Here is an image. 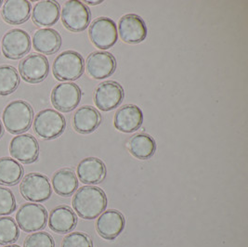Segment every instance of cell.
Segmentation results:
<instances>
[{"mask_svg": "<svg viewBox=\"0 0 248 247\" xmlns=\"http://www.w3.org/2000/svg\"><path fill=\"white\" fill-rule=\"evenodd\" d=\"M23 176V168L15 159L0 158V185L14 186L21 181Z\"/></svg>", "mask_w": 248, "mask_h": 247, "instance_id": "obj_26", "label": "cell"}, {"mask_svg": "<svg viewBox=\"0 0 248 247\" xmlns=\"http://www.w3.org/2000/svg\"><path fill=\"white\" fill-rule=\"evenodd\" d=\"M19 236V227L12 217H0V245H9L15 243Z\"/></svg>", "mask_w": 248, "mask_h": 247, "instance_id": "obj_28", "label": "cell"}, {"mask_svg": "<svg viewBox=\"0 0 248 247\" xmlns=\"http://www.w3.org/2000/svg\"><path fill=\"white\" fill-rule=\"evenodd\" d=\"M16 223L25 232L43 230L47 221V211L38 203H23L16 213Z\"/></svg>", "mask_w": 248, "mask_h": 247, "instance_id": "obj_6", "label": "cell"}, {"mask_svg": "<svg viewBox=\"0 0 248 247\" xmlns=\"http://www.w3.org/2000/svg\"><path fill=\"white\" fill-rule=\"evenodd\" d=\"M34 110L27 101L18 100L9 103L2 113V121L11 134H22L33 122Z\"/></svg>", "mask_w": 248, "mask_h": 247, "instance_id": "obj_2", "label": "cell"}, {"mask_svg": "<svg viewBox=\"0 0 248 247\" xmlns=\"http://www.w3.org/2000/svg\"><path fill=\"white\" fill-rule=\"evenodd\" d=\"M53 75L60 81H75L85 71V61L75 50H66L56 57L52 65Z\"/></svg>", "mask_w": 248, "mask_h": 247, "instance_id": "obj_3", "label": "cell"}, {"mask_svg": "<svg viewBox=\"0 0 248 247\" xmlns=\"http://www.w3.org/2000/svg\"><path fill=\"white\" fill-rule=\"evenodd\" d=\"M91 20L90 9L81 1H67L62 11V21L68 30L82 32L87 29Z\"/></svg>", "mask_w": 248, "mask_h": 247, "instance_id": "obj_7", "label": "cell"}, {"mask_svg": "<svg viewBox=\"0 0 248 247\" xmlns=\"http://www.w3.org/2000/svg\"><path fill=\"white\" fill-rule=\"evenodd\" d=\"M19 73L27 83H40L46 78L49 73L48 60L41 54L28 55L19 63Z\"/></svg>", "mask_w": 248, "mask_h": 247, "instance_id": "obj_12", "label": "cell"}, {"mask_svg": "<svg viewBox=\"0 0 248 247\" xmlns=\"http://www.w3.org/2000/svg\"><path fill=\"white\" fill-rule=\"evenodd\" d=\"M2 3H3V1H2V0H0V7H1V5H2Z\"/></svg>", "mask_w": 248, "mask_h": 247, "instance_id": "obj_35", "label": "cell"}, {"mask_svg": "<svg viewBox=\"0 0 248 247\" xmlns=\"http://www.w3.org/2000/svg\"><path fill=\"white\" fill-rule=\"evenodd\" d=\"M65 127V117L53 109L40 111L34 117V132L46 140L54 139L60 137L64 132Z\"/></svg>", "mask_w": 248, "mask_h": 247, "instance_id": "obj_4", "label": "cell"}, {"mask_svg": "<svg viewBox=\"0 0 248 247\" xmlns=\"http://www.w3.org/2000/svg\"><path fill=\"white\" fill-rule=\"evenodd\" d=\"M16 199L10 189L0 187V216H8L16 210Z\"/></svg>", "mask_w": 248, "mask_h": 247, "instance_id": "obj_30", "label": "cell"}, {"mask_svg": "<svg viewBox=\"0 0 248 247\" xmlns=\"http://www.w3.org/2000/svg\"><path fill=\"white\" fill-rule=\"evenodd\" d=\"M123 87L115 81H105L99 85L94 95L96 106L103 112L112 111L124 101Z\"/></svg>", "mask_w": 248, "mask_h": 247, "instance_id": "obj_10", "label": "cell"}, {"mask_svg": "<svg viewBox=\"0 0 248 247\" xmlns=\"http://www.w3.org/2000/svg\"><path fill=\"white\" fill-rule=\"evenodd\" d=\"M60 11V5L56 1H40L34 5L32 20L38 26H51L59 21Z\"/></svg>", "mask_w": 248, "mask_h": 247, "instance_id": "obj_23", "label": "cell"}, {"mask_svg": "<svg viewBox=\"0 0 248 247\" xmlns=\"http://www.w3.org/2000/svg\"><path fill=\"white\" fill-rule=\"evenodd\" d=\"M86 68L92 78L110 77L116 70V60L110 52L96 51L88 57Z\"/></svg>", "mask_w": 248, "mask_h": 247, "instance_id": "obj_15", "label": "cell"}, {"mask_svg": "<svg viewBox=\"0 0 248 247\" xmlns=\"http://www.w3.org/2000/svg\"><path fill=\"white\" fill-rule=\"evenodd\" d=\"M82 91L75 83H62L57 85L51 92V103L58 111L69 112L78 106Z\"/></svg>", "mask_w": 248, "mask_h": 247, "instance_id": "obj_11", "label": "cell"}, {"mask_svg": "<svg viewBox=\"0 0 248 247\" xmlns=\"http://www.w3.org/2000/svg\"><path fill=\"white\" fill-rule=\"evenodd\" d=\"M21 82L16 68L11 65L0 66V96H8L18 89Z\"/></svg>", "mask_w": 248, "mask_h": 247, "instance_id": "obj_27", "label": "cell"}, {"mask_svg": "<svg viewBox=\"0 0 248 247\" xmlns=\"http://www.w3.org/2000/svg\"><path fill=\"white\" fill-rule=\"evenodd\" d=\"M32 6L26 0H7L2 8V18L12 25L22 24L30 18Z\"/></svg>", "mask_w": 248, "mask_h": 247, "instance_id": "obj_21", "label": "cell"}, {"mask_svg": "<svg viewBox=\"0 0 248 247\" xmlns=\"http://www.w3.org/2000/svg\"><path fill=\"white\" fill-rule=\"evenodd\" d=\"M30 35L23 29H12L2 38V52L10 60H19L31 49Z\"/></svg>", "mask_w": 248, "mask_h": 247, "instance_id": "obj_8", "label": "cell"}, {"mask_svg": "<svg viewBox=\"0 0 248 247\" xmlns=\"http://www.w3.org/2000/svg\"><path fill=\"white\" fill-rule=\"evenodd\" d=\"M20 192L29 202H43L50 198L52 189L47 177L40 173H29L21 181Z\"/></svg>", "mask_w": 248, "mask_h": 247, "instance_id": "obj_5", "label": "cell"}, {"mask_svg": "<svg viewBox=\"0 0 248 247\" xmlns=\"http://www.w3.org/2000/svg\"><path fill=\"white\" fill-rule=\"evenodd\" d=\"M3 134H4V128H3V125H2L1 121H0V139L2 138Z\"/></svg>", "mask_w": 248, "mask_h": 247, "instance_id": "obj_33", "label": "cell"}, {"mask_svg": "<svg viewBox=\"0 0 248 247\" xmlns=\"http://www.w3.org/2000/svg\"><path fill=\"white\" fill-rule=\"evenodd\" d=\"M102 123L100 112L91 106H83L74 114L73 125L80 134H90L94 132Z\"/></svg>", "mask_w": 248, "mask_h": 247, "instance_id": "obj_20", "label": "cell"}, {"mask_svg": "<svg viewBox=\"0 0 248 247\" xmlns=\"http://www.w3.org/2000/svg\"><path fill=\"white\" fill-rule=\"evenodd\" d=\"M106 167L101 159L88 157L83 159L78 166V176L85 184H99L105 180Z\"/></svg>", "mask_w": 248, "mask_h": 247, "instance_id": "obj_18", "label": "cell"}, {"mask_svg": "<svg viewBox=\"0 0 248 247\" xmlns=\"http://www.w3.org/2000/svg\"><path fill=\"white\" fill-rule=\"evenodd\" d=\"M62 247H93L90 236L83 232H73L64 237Z\"/></svg>", "mask_w": 248, "mask_h": 247, "instance_id": "obj_31", "label": "cell"}, {"mask_svg": "<svg viewBox=\"0 0 248 247\" xmlns=\"http://www.w3.org/2000/svg\"><path fill=\"white\" fill-rule=\"evenodd\" d=\"M86 3L90 4V5H98L102 3V1H86Z\"/></svg>", "mask_w": 248, "mask_h": 247, "instance_id": "obj_32", "label": "cell"}, {"mask_svg": "<svg viewBox=\"0 0 248 247\" xmlns=\"http://www.w3.org/2000/svg\"><path fill=\"white\" fill-rule=\"evenodd\" d=\"M24 247H55V242L52 236L45 232L32 233L24 241Z\"/></svg>", "mask_w": 248, "mask_h": 247, "instance_id": "obj_29", "label": "cell"}, {"mask_svg": "<svg viewBox=\"0 0 248 247\" xmlns=\"http://www.w3.org/2000/svg\"><path fill=\"white\" fill-rule=\"evenodd\" d=\"M143 112L134 104L122 106L114 115V127L124 133L135 132L143 124Z\"/></svg>", "mask_w": 248, "mask_h": 247, "instance_id": "obj_16", "label": "cell"}, {"mask_svg": "<svg viewBox=\"0 0 248 247\" xmlns=\"http://www.w3.org/2000/svg\"><path fill=\"white\" fill-rule=\"evenodd\" d=\"M4 247H21L20 246H17V245H10V246H6Z\"/></svg>", "mask_w": 248, "mask_h": 247, "instance_id": "obj_34", "label": "cell"}, {"mask_svg": "<svg viewBox=\"0 0 248 247\" xmlns=\"http://www.w3.org/2000/svg\"><path fill=\"white\" fill-rule=\"evenodd\" d=\"M10 154L12 157L23 164H32L39 156V144L30 134L14 137L10 143Z\"/></svg>", "mask_w": 248, "mask_h": 247, "instance_id": "obj_14", "label": "cell"}, {"mask_svg": "<svg viewBox=\"0 0 248 247\" xmlns=\"http://www.w3.org/2000/svg\"><path fill=\"white\" fill-rule=\"evenodd\" d=\"M107 196L102 189L94 186L80 188L73 198V207L84 219L97 218L105 210Z\"/></svg>", "mask_w": 248, "mask_h": 247, "instance_id": "obj_1", "label": "cell"}, {"mask_svg": "<svg viewBox=\"0 0 248 247\" xmlns=\"http://www.w3.org/2000/svg\"><path fill=\"white\" fill-rule=\"evenodd\" d=\"M89 35L95 46L108 49L116 43L118 38L116 24L110 18L100 17L90 26Z\"/></svg>", "mask_w": 248, "mask_h": 247, "instance_id": "obj_9", "label": "cell"}, {"mask_svg": "<svg viewBox=\"0 0 248 247\" xmlns=\"http://www.w3.org/2000/svg\"><path fill=\"white\" fill-rule=\"evenodd\" d=\"M125 219L124 215L115 209H109L100 216L97 220L96 229L102 238L114 240L124 231Z\"/></svg>", "mask_w": 248, "mask_h": 247, "instance_id": "obj_17", "label": "cell"}, {"mask_svg": "<svg viewBox=\"0 0 248 247\" xmlns=\"http://www.w3.org/2000/svg\"><path fill=\"white\" fill-rule=\"evenodd\" d=\"M52 187L60 196H72L78 188V177L72 169H60L52 177Z\"/></svg>", "mask_w": 248, "mask_h": 247, "instance_id": "obj_25", "label": "cell"}, {"mask_svg": "<svg viewBox=\"0 0 248 247\" xmlns=\"http://www.w3.org/2000/svg\"><path fill=\"white\" fill-rule=\"evenodd\" d=\"M121 39L127 44H139L146 39L147 26L144 20L137 14H126L118 23Z\"/></svg>", "mask_w": 248, "mask_h": 247, "instance_id": "obj_13", "label": "cell"}, {"mask_svg": "<svg viewBox=\"0 0 248 247\" xmlns=\"http://www.w3.org/2000/svg\"><path fill=\"white\" fill-rule=\"evenodd\" d=\"M129 153L140 160L153 157L156 151V142L153 137L144 133L133 135L128 140Z\"/></svg>", "mask_w": 248, "mask_h": 247, "instance_id": "obj_24", "label": "cell"}, {"mask_svg": "<svg viewBox=\"0 0 248 247\" xmlns=\"http://www.w3.org/2000/svg\"><path fill=\"white\" fill-rule=\"evenodd\" d=\"M77 224V215L66 205L58 206L49 214L48 227L56 233H68L76 228Z\"/></svg>", "mask_w": 248, "mask_h": 247, "instance_id": "obj_19", "label": "cell"}, {"mask_svg": "<svg viewBox=\"0 0 248 247\" xmlns=\"http://www.w3.org/2000/svg\"><path fill=\"white\" fill-rule=\"evenodd\" d=\"M33 46L36 51L45 55H51L61 48L62 36L54 29H40L33 35Z\"/></svg>", "mask_w": 248, "mask_h": 247, "instance_id": "obj_22", "label": "cell"}]
</instances>
